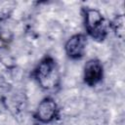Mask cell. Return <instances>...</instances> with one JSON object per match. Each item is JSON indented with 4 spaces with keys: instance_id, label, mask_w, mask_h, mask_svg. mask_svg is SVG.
Listing matches in <instances>:
<instances>
[{
    "instance_id": "cell-1",
    "label": "cell",
    "mask_w": 125,
    "mask_h": 125,
    "mask_svg": "<svg viewBox=\"0 0 125 125\" xmlns=\"http://www.w3.org/2000/svg\"><path fill=\"white\" fill-rule=\"evenodd\" d=\"M39 86L44 90H54L60 84V72L56 61L51 56H45L32 72Z\"/></svg>"
},
{
    "instance_id": "cell-4",
    "label": "cell",
    "mask_w": 125,
    "mask_h": 125,
    "mask_svg": "<svg viewBox=\"0 0 125 125\" xmlns=\"http://www.w3.org/2000/svg\"><path fill=\"white\" fill-rule=\"evenodd\" d=\"M87 45V37L85 34L78 33L72 35L65 43L64 50L68 58L77 60L83 57L85 47Z\"/></svg>"
},
{
    "instance_id": "cell-3",
    "label": "cell",
    "mask_w": 125,
    "mask_h": 125,
    "mask_svg": "<svg viewBox=\"0 0 125 125\" xmlns=\"http://www.w3.org/2000/svg\"><path fill=\"white\" fill-rule=\"evenodd\" d=\"M59 115V107L52 98L43 99L38 104L34 113V118L40 123H50Z\"/></svg>"
},
{
    "instance_id": "cell-6",
    "label": "cell",
    "mask_w": 125,
    "mask_h": 125,
    "mask_svg": "<svg viewBox=\"0 0 125 125\" xmlns=\"http://www.w3.org/2000/svg\"><path fill=\"white\" fill-rule=\"evenodd\" d=\"M111 27L112 29L114 30L115 34L120 37V38H123V34H124V17L122 15H119L117 16L114 21L111 22Z\"/></svg>"
},
{
    "instance_id": "cell-5",
    "label": "cell",
    "mask_w": 125,
    "mask_h": 125,
    "mask_svg": "<svg viewBox=\"0 0 125 125\" xmlns=\"http://www.w3.org/2000/svg\"><path fill=\"white\" fill-rule=\"evenodd\" d=\"M104 67L102 62L97 59L88 61L84 66V82L88 86H96L103 79Z\"/></svg>"
},
{
    "instance_id": "cell-2",
    "label": "cell",
    "mask_w": 125,
    "mask_h": 125,
    "mask_svg": "<svg viewBox=\"0 0 125 125\" xmlns=\"http://www.w3.org/2000/svg\"><path fill=\"white\" fill-rule=\"evenodd\" d=\"M84 24L87 33L97 41H104L108 33L109 23L97 9L85 8L83 10Z\"/></svg>"
}]
</instances>
